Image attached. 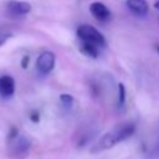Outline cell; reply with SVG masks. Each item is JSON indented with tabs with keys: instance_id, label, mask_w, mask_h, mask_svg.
<instances>
[{
	"instance_id": "6da1fadb",
	"label": "cell",
	"mask_w": 159,
	"mask_h": 159,
	"mask_svg": "<svg viewBox=\"0 0 159 159\" xmlns=\"http://www.w3.org/2000/svg\"><path fill=\"white\" fill-rule=\"evenodd\" d=\"M135 132V124L133 122H124L118 125H116L113 129L103 134L94 144L91 147V153H99L103 150H107L114 145H117L120 142H124L125 139L130 138Z\"/></svg>"
},
{
	"instance_id": "7a4b0ae2",
	"label": "cell",
	"mask_w": 159,
	"mask_h": 159,
	"mask_svg": "<svg viewBox=\"0 0 159 159\" xmlns=\"http://www.w3.org/2000/svg\"><path fill=\"white\" fill-rule=\"evenodd\" d=\"M31 149V140L17 128H11L6 138V153L11 159H25Z\"/></svg>"
},
{
	"instance_id": "3957f363",
	"label": "cell",
	"mask_w": 159,
	"mask_h": 159,
	"mask_svg": "<svg viewBox=\"0 0 159 159\" xmlns=\"http://www.w3.org/2000/svg\"><path fill=\"white\" fill-rule=\"evenodd\" d=\"M76 35L80 39V41L94 45V46H97L99 48L104 47L107 45L106 37L96 27H93L91 25H87V24H83V25L78 26V29L76 31Z\"/></svg>"
},
{
	"instance_id": "277c9868",
	"label": "cell",
	"mask_w": 159,
	"mask_h": 159,
	"mask_svg": "<svg viewBox=\"0 0 159 159\" xmlns=\"http://www.w3.org/2000/svg\"><path fill=\"white\" fill-rule=\"evenodd\" d=\"M55 62H56L55 53L51 51H45L40 53V56L36 60V70L41 75H48L53 70Z\"/></svg>"
},
{
	"instance_id": "5b68a950",
	"label": "cell",
	"mask_w": 159,
	"mask_h": 159,
	"mask_svg": "<svg viewBox=\"0 0 159 159\" xmlns=\"http://www.w3.org/2000/svg\"><path fill=\"white\" fill-rule=\"evenodd\" d=\"M6 11L12 17H21L27 15L31 11V5L26 1L11 0L6 4Z\"/></svg>"
},
{
	"instance_id": "8992f818",
	"label": "cell",
	"mask_w": 159,
	"mask_h": 159,
	"mask_svg": "<svg viewBox=\"0 0 159 159\" xmlns=\"http://www.w3.org/2000/svg\"><path fill=\"white\" fill-rule=\"evenodd\" d=\"M89 12L92 14V16L101 22H106L111 19V10L108 9V6L101 1H94L89 5Z\"/></svg>"
},
{
	"instance_id": "52a82bcc",
	"label": "cell",
	"mask_w": 159,
	"mask_h": 159,
	"mask_svg": "<svg viewBox=\"0 0 159 159\" xmlns=\"http://www.w3.org/2000/svg\"><path fill=\"white\" fill-rule=\"evenodd\" d=\"M15 93V80L9 75L0 76V96L10 98Z\"/></svg>"
},
{
	"instance_id": "ba28073f",
	"label": "cell",
	"mask_w": 159,
	"mask_h": 159,
	"mask_svg": "<svg viewBox=\"0 0 159 159\" xmlns=\"http://www.w3.org/2000/svg\"><path fill=\"white\" fill-rule=\"evenodd\" d=\"M125 5L130 12L138 16H144L149 11V5L147 0H125Z\"/></svg>"
},
{
	"instance_id": "9c48e42d",
	"label": "cell",
	"mask_w": 159,
	"mask_h": 159,
	"mask_svg": "<svg viewBox=\"0 0 159 159\" xmlns=\"http://www.w3.org/2000/svg\"><path fill=\"white\" fill-rule=\"evenodd\" d=\"M80 51L88 56V57H92V58H97L98 55H99V47L94 46V45H91V43H87V42H83L81 41L80 42Z\"/></svg>"
},
{
	"instance_id": "30bf717a",
	"label": "cell",
	"mask_w": 159,
	"mask_h": 159,
	"mask_svg": "<svg viewBox=\"0 0 159 159\" xmlns=\"http://www.w3.org/2000/svg\"><path fill=\"white\" fill-rule=\"evenodd\" d=\"M60 102H61V104H62L66 109H70V108L72 107L75 99H73V97H72L71 94H68V93H62V94L60 96Z\"/></svg>"
},
{
	"instance_id": "8fae6325",
	"label": "cell",
	"mask_w": 159,
	"mask_h": 159,
	"mask_svg": "<svg viewBox=\"0 0 159 159\" xmlns=\"http://www.w3.org/2000/svg\"><path fill=\"white\" fill-rule=\"evenodd\" d=\"M125 103V87L123 83L118 84V106H124Z\"/></svg>"
},
{
	"instance_id": "7c38bea8",
	"label": "cell",
	"mask_w": 159,
	"mask_h": 159,
	"mask_svg": "<svg viewBox=\"0 0 159 159\" xmlns=\"http://www.w3.org/2000/svg\"><path fill=\"white\" fill-rule=\"evenodd\" d=\"M11 37V34H6V32H0V47Z\"/></svg>"
},
{
	"instance_id": "4fadbf2b",
	"label": "cell",
	"mask_w": 159,
	"mask_h": 159,
	"mask_svg": "<svg viewBox=\"0 0 159 159\" xmlns=\"http://www.w3.org/2000/svg\"><path fill=\"white\" fill-rule=\"evenodd\" d=\"M30 118H31L32 122H39V120H40V114H39V113H32V114L30 116Z\"/></svg>"
},
{
	"instance_id": "5bb4252c",
	"label": "cell",
	"mask_w": 159,
	"mask_h": 159,
	"mask_svg": "<svg viewBox=\"0 0 159 159\" xmlns=\"http://www.w3.org/2000/svg\"><path fill=\"white\" fill-rule=\"evenodd\" d=\"M27 62H29V57L26 56V57H24V58H22V62H21V66H22L24 68H26V67H27Z\"/></svg>"
},
{
	"instance_id": "9a60e30c",
	"label": "cell",
	"mask_w": 159,
	"mask_h": 159,
	"mask_svg": "<svg viewBox=\"0 0 159 159\" xmlns=\"http://www.w3.org/2000/svg\"><path fill=\"white\" fill-rule=\"evenodd\" d=\"M154 7H155V9H157V10L159 11V1H157V2L154 4Z\"/></svg>"
},
{
	"instance_id": "2e32d148",
	"label": "cell",
	"mask_w": 159,
	"mask_h": 159,
	"mask_svg": "<svg viewBox=\"0 0 159 159\" xmlns=\"http://www.w3.org/2000/svg\"><path fill=\"white\" fill-rule=\"evenodd\" d=\"M157 50H158V52H159V45H158V47H157Z\"/></svg>"
}]
</instances>
